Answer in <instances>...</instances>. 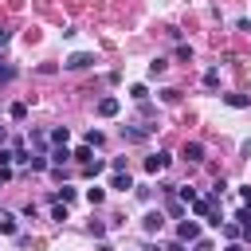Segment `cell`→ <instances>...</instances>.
I'll return each mask as SVG.
<instances>
[{
	"label": "cell",
	"mask_w": 251,
	"mask_h": 251,
	"mask_svg": "<svg viewBox=\"0 0 251 251\" xmlns=\"http://www.w3.org/2000/svg\"><path fill=\"white\" fill-rule=\"evenodd\" d=\"M149 133H153V126H122V141L126 145H141Z\"/></svg>",
	"instance_id": "1"
},
{
	"label": "cell",
	"mask_w": 251,
	"mask_h": 251,
	"mask_svg": "<svg viewBox=\"0 0 251 251\" xmlns=\"http://www.w3.org/2000/svg\"><path fill=\"white\" fill-rule=\"evenodd\" d=\"M169 161H173V153L157 149V153H149V157H145V169H149V173H165V169H169Z\"/></svg>",
	"instance_id": "2"
},
{
	"label": "cell",
	"mask_w": 251,
	"mask_h": 251,
	"mask_svg": "<svg viewBox=\"0 0 251 251\" xmlns=\"http://www.w3.org/2000/svg\"><path fill=\"white\" fill-rule=\"evenodd\" d=\"M176 239H180V243H196V239H200V224H196V220H180Z\"/></svg>",
	"instance_id": "3"
},
{
	"label": "cell",
	"mask_w": 251,
	"mask_h": 251,
	"mask_svg": "<svg viewBox=\"0 0 251 251\" xmlns=\"http://www.w3.org/2000/svg\"><path fill=\"white\" fill-rule=\"evenodd\" d=\"M63 67H67V71H86V67H94V55H90V51H75Z\"/></svg>",
	"instance_id": "4"
},
{
	"label": "cell",
	"mask_w": 251,
	"mask_h": 251,
	"mask_svg": "<svg viewBox=\"0 0 251 251\" xmlns=\"http://www.w3.org/2000/svg\"><path fill=\"white\" fill-rule=\"evenodd\" d=\"M122 110V102L114 98V94H106V98H98V118H114Z\"/></svg>",
	"instance_id": "5"
},
{
	"label": "cell",
	"mask_w": 251,
	"mask_h": 251,
	"mask_svg": "<svg viewBox=\"0 0 251 251\" xmlns=\"http://www.w3.org/2000/svg\"><path fill=\"white\" fill-rule=\"evenodd\" d=\"M180 157H184V161H192V165H200V161H204V145H200V141H184Z\"/></svg>",
	"instance_id": "6"
},
{
	"label": "cell",
	"mask_w": 251,
	"mask_h": 251,
	"mask_svg": "<svg viewBox=\"0 0 251 251\" xmlns=\"http://www.w3.org/2000/svg\"><path fill=\"white\" fill-rule=\"evenodd\" d=\"M161 224H165V216H161V212H145V216H141V227H145L149 235H153V231H161Z\"/></svg>",
	"instance_id": "7"
},
{
	"label": "cell",
	"mask_w": 251,
	"mask_h": 251,
	"mask_svg": "<svg viewBox=\"0 0 251 251\" xmlns=\"http://www.w3.org/2000/svg\"><path fill=\"white\" fill-rule=\"evenodd\" d=\"M224 102H227L231 110H247V106H251V94H224Z\"/></svg>",
	"instance_id": "8"
},
{
	"label": "cell",
	"mask_w": 251,
	"mask_h": 251,
	"mask_svg": "<svg viewBox=\"0 0 251 251\" xmlns=\"http://www.w3.org/2000/svg\"><path fill=\"white\" fill-rule=\"evenodd\" d=\"M0 231H4V235H16V231H20V224H16L12 212H0Z\"/></svg>",
	"instance_id": "9"
},
{
	"label": "cell",
	"mask_w": 251,
	"mask_h": 251,
	"mask_svg": "<svg viewBox=\"0 0 251 251\" xmlns=\"http://www.w3.org/2000/svg\"><path fill=\"white\" fill-rule=\"evenodd\" d=\"M71 161H78V165H90V161H94V149H90V145H78V149L71 153Z\"/></svg>",
	"instance_id": "10"
},
{
	"label": "cell",
	"mask_w": 251,
	"mask_h": 251,
	"mask_svg": "<svg viewBox=\"0 0 251 251\" xmlns=\"http://www.w3.org/2000/svg\"><path fill=\"white\" fill-rule=\"evenodd\" d=\"M165 71H169V59H161V55H157V59L149 63V78H161Z\"/></svg>",
	"instance_id": "11"
},
{
	"label": "cell",
	"mask_w": 251,
	"mask_h": 251,
	"mask_svg": "<svg viewBox=\"0 0 251 251\" xmlns=\"http://www.w3.org/2000/svg\"><path fill=\"white\" fill-rule=\"evenodd\" d=\"M47 161H55V165H59V169H63V161H71V149H67V145H55V149H51V157H47Z\"/></svg>",
	"instance_id": "12"
},
{
	"label": "cell",
	"mask_w": 251,
	"mask_h": 251,
	"mask_svg": "<svg viewBox=\"0 0 251 251\" xmlns=\"http://www.w3.org/2000/svg\"><path fill=\"white\" fill-rule=\"evenodd\" d=\"M47 137H51L55 145H67V137H71V129H67V126H55V129H51Z\"/></svg>",
	"instance_id": "13"
},
{
	"label": "cell",
	"mask_w": 251,
	"mask_h": 251,
	"mask_svg": "<svg viewBox=\"0 0 251 251\" xmlns=\"http://www.w3.org/2000/svg\"><path fill=\"white\" fill-rule=\"evenodd\" d=\"M110 188H133V180H129V173H114V180H110Z\"/></svg>",
	"instance_id": "14"
},
{
	"label": "cell",
	"mask_w": 251,
	"mask_h": 251,
	"mask_svg": "<svg viewBox=\"0 0 251 251\" xmlns=\"http://www.w3.org/2000/svg\"><path fill=\"white\" fill-rule=\"evenodd\" d=\"M102 169H106V161H98V157H94L90 165H82V176H98Z\"/></svg>",
	"instance_id": "15"
},
{
	"label": "cell",
	"mask_w": 251,
	"mask_h": 251,
	"mask_svg": "<svg viewBox=\"0 0 251 251\" xmlns=\"http://www.w3.org/2000/svg\"><path fill=\"white\" fill-rule=\"evenodd\" d=\"M204 86H208V90H216V86H220V71H216V67H212V71H204Z\"/></svg>",
	"instance_id": "16"
},
{
	"label": "cell",
	"mask_w": 251,
	"mask_h": 251,
	"mask_svg": "<svg viewBox=\"0 0 251 251\" xmlns=\"http://www.w3.org/2000/svg\"><path fill=\"white\" fill-rule=\"evenodd\" d=\"M129 98H133V102H145V98H149V90H145L141 82H133V86H129Z\"/></svg>",
	"instance_id": "17"
},
{
	"label": "cell",
	"mask_w": 251,
	"mask_h": 251,
	"mask_svg": "<svg viewBox=\"0 0 251 251\" xmlns=\"http://www.w3.org/2000/svg\"><path fill=\"white\" fill-rule=\"evenodd\" d=\"M47 165H51V161H47V157H39V153H35V157H31V161H27V169H31V173H43V169H47Z\"/></svg>",
	"instance_id": "18"
},
{
	"label": "cell",
	"mask_w": 251,
	"mask_h": 251,
	"mask_svg": "<svg viewBox=\"0 0 251 251\" xmlns=\"http://www.w3.org/2000/svg\"><path fill=\"white\" fill-rule=\"evenodd\" d=\"M86 200H90V204H102V200H106V188H98V184L86 188Z\"/></svg>",
	"instance_id": "19"
},
{
	"label": "cell",
	"mask_w": 251,
	"mask_h": 251,
	"mask_svg": "<svg viewBox=\"0 0 251 251\" xmlns=\"http://www.w3.org/2000/svg\"><path fill=\"white\" fill-rule=\"evenodd\" d=\"M224 235L235 243V239H243V227H239V224H224Z\"/></svg>",
	"instance_id": "20"
},
{
	"label": "cell",
	"mask_w": 251,
	"mask_h": 251,
	"mask_svg": "<svg viewBox=\"0 0 251 251\" xmlns=\"http://www.w3.org/2000/svg\"><path fill=\"white\" fill-rule=\"evenodd\" d=\"M55 200H59V204H71V200H75V188H55Z\"/></svg>",
	"instance_id": "21"
},
{
	"label": "cell",
	"mask_w": 251,
	"mask_h": 251,
	"mask_svg": "<svg viewBox=\"0 0 251 251\" xmlns=\"http://www.w3.org/2000/svg\"><path fill=\"white\" fill-rule=\"evenodd\" d=\"M16 78V67L12 63H0V82H12Z\"/></svg>",
	"instance_id": "22"
},
{
	"label": "cell",
	"mask_w": 251,
	"mask_h": 251,
	"mask_svg": "<svg viewBox=\"0 0 251 251\" xmlns=\"http://www.w3.org/2000/svg\"><path fill=\"white\" fill-rule=\"evenodd\" d=\"M176 192H180V204H192V200H196V192H192V188H188V184H180V188H176Z\"/></svg>",
	"instance_id": "23"
},
{
	"label": "cell",
	"mask_w": 251,
	"mask_h": 251,
	"mask_svg": "<svg viewBox=\"0 0 251 251\" xmlns=\"http://www.w3.org/2000/svg\"><path fill=\"white\" fill-rule=\"evenodd\" d=\"M12 118H16V122H24V118H27V106H24V102H16V106H12Z\"/></svg>",
	"instance_id": "24"
},
{
	"label": "cell",
	"mask_w": 251,
	"mask_h": 251,
	"mask_svg": "<svg viewBox=\"0 0 251 251\" xmlns=\"http://www.w3.org/2000/svg\"><path fill=\"white\" fill-rule=\"evenodd\" d=\"M102 141H106V137H102L98 129H90V133H86V145H90V149H94V145H102Z\"/></svg>",
	"instance_id": "25"
},
{
	"label": "cell",
	"mask_w": 251,
	"mask_h": 251,
	"mask_svg": "<svg viewBox=\"0 0 251 251\" xmlns=\"http://www.w3.org/2000/svg\"><path fill=\"white\" fill-rule=\"evenodd\" d=\"M165 208H169V216H184V204H180V200H169Z\"/></svg>",
	"instance_id": "26"
},
{
	"label": "cell",
	"mask_w": 251,
	"mask_h": 251,
	"mask_svg": "<svg viewBox=\"0 0 251 251\" xmlns=\"http://www.w3.org/2000/svg\"><path fill=\"white\" fill-rule=\"evenodd\" d=\"M90 231H94V239H102V235H106V224H102V220H90Z\"/></svg>",
	"instance_id": "27"
},
{
	"label": "cell",
	"mask_w": 251,
	"mask_h": 251,
	"mask_svg": "<svg viewBox=\"0 0 251 251\" xmlns=\"http://www.w3.org/2000/svg\"><path fill=\"white\" fill-rule=\"evenodd\" d=\"M12 161H16V153H12V149H0V169H8Z\"/></svg>",
	"instance_id": "28"
},
{
	"label": "cell",
	"mask_w": 251,
	"mask_h": 251,
	"mask_svg": "<svg viewBox=\"0 0 251 251\" xmlns=\"http://www.w3.org/2000/svg\"><path fill=\"white\" fill-rule=\"evenodd\" d=\"M51 220H67V204H55L51 208Z\"/></svg>",
	"instance_id": "29"
},
{
	"label": "cell",
	"mask_w": 251,
	"mask_h": 251,
	"mask_svg": "<svg viewBox=\"0 0 251 251\" xmlns=\"http://www.w3.org/2000/svg\"><path fill=\"white\" fill-rule=\"evenodd\" d=\"M192 251H212V239H204V235H200V239L192 243Z\"/></svg>",
	"instance_id": "30"
},
{
	"label": "cell",
	"mask_w": 251,
	"mask_h": 251,
	"mask_svg": "<svg viewBox=\"0 0 251 251\" xmlns=\"http://www.w3.org/2000/svg\"><path fill=\"white\" fill-rule=\"evenodd\" d=\"M239 196H243V208L251 212V184H247V188H239Z\"/></svg>",
	"instance_id": "31"
},
{
	"label": "cell",
	"mask_w": 251,
	"mask_h": 251,
	"mask_svg": "<svg viewBox=\"0 0 251 251\" xmlns=\"http://www.w3.org/2000/svg\"><path fill=\"white\" fill-rule=\"evenodd\" d=\"M165 251H184V243H180V239H173V243H165Z\"/></svg>",
	"instance_id": "32"
},
{
	"label": "cell",
	"mask_w": 251,
	"mask_h": 251,
	"mask_svg": "<svg viewBox=\"0 0 251 251\" xmlns=\"http://www.w3.org/2000/svg\"><path fill=\"white\" fill-rule=\"evenodd\" d=\"M8 180H12V173H8V169H0V188H4Z\"/></svg>",
	"instance_id": "33"
},
{
	"label": "cell",
	"mask_w": 251,
	"mask_h": 251,
	"mask_svg": "<svg viewBox=\"0 0 251 251\" xmlns=\"http://www.w3.org/2000/svg\"><path fill=\"white\" fill-rule=\"evenodd\" d=\"M243 243H251V220L243 224Z\"/></svg>",
	"instance_id": "34"
},
{
	"label": "cell",
	"mask_w": 251,
	"mask_h": 251,
	"mask_svg": "<svg viewBox=\"0 0 251 251\" xmlns=\"http://www.w3.org/2000/svg\"><path fill=\"white\" fill-rule=\"evenodd\" d=\"M141 251H165V247H161V243H145Z\"/></svg>",
	"instance_id": "35"
},
{
	"label": "cell",
	"mask_w": 251,
	"mask_h": 251,
	"mask_svg": "<svg viewBox=\"0 0 251 251\" xmlns=\"http://www.w3.org/2000/svg\"><path fill=\"white\" fill-rule=\"evenodd\" d=\"M227 251H243V243H239V239H235V243H227Z\"/></svg>",
	"instance_id": "36"
},
{
	"label": "cell",
	"mask_w": 251,
	"mask_h": 251,
	"mask_svg": "<svg viewBox=\"0 0 251 251\" xmlns=\"http://www.w3.org/2000/svg\"><path fill=\"white\" fill-rule=\"evenodd\" d=\"M8 39H12V35H8V31H4V27H0V47H4V43H8Z\"/></svg>",
	"instance_id": "37"
},
{
	"label": "cell",
	"mask_w": 251,
	"mask_h": 251,
	"mask_svg": "<svg viewBox=\"0 0 251 251\" xmlns=\"http://www.w3.org/2000/svg\"><path fill=\"white\" fill-rule=\"evenodd\" d=\"M4 137H8V129H4V126H0V141H4Z\"/></svg>",
	"instance_id": "38"
},
{
	"label": "cell",
	"mask_w": 251,
	"mask_h": 251,
	"mask_svg": "<svg viewBox=\"0 0 251 251\" xmlns=\"http://www.w3.org/2000/svg\"><path fill=\"white\" fill-rule=\"evenodd\" d=\"M0 63H4V59H0Z\"/></svg>",
	"instance_id": "39"
}]
</instances>
